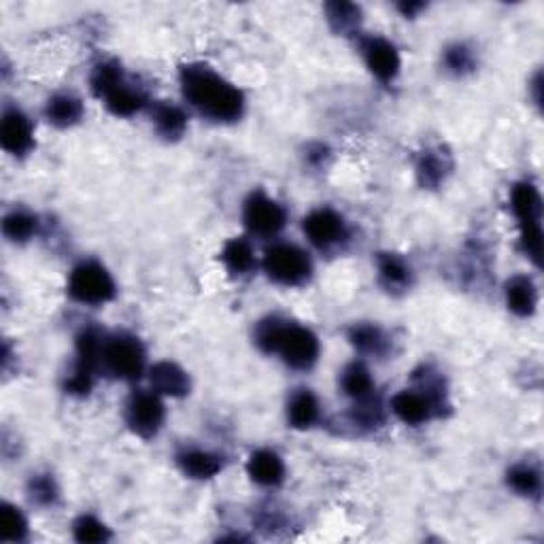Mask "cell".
Returning <instances> with one entry per match:
<instances>
[{"instance_id":"obj_1","label":"cell","mask_w":544,"mask_h":544,"mask_svg":"<svg viewBox=\"0 0 544 544\" xmlns=\"http://www.w3.org/2000/svg\"><path fill=\"white\" fill-rule=\"evenodd\" d=\"M181 88L187 102L213 122H237L243 115V92L207 64L183 66Z\"/></svg>"},{"instance_id":"obj_2","label":"cell","mask_w":544,"mask_h":544,"mask_svg":"<svg viewBox=\"0 0 544 544\" xmlns=\"http://www.w3.org/2000/svg\"><path fill=\"white\" fill-rule=\"evenodd\" d=\"M256 342L264 353L281 355L287 366L308 370L319 358V341L305 325L281 317L262 319L256 328Z\"/></svg>"},{"instance_id":"obj_3","label":"cell","mask_w":544,"mask_h":544,"mask_svg":"<svg viewBox=\"0 0 544 544\" xmlns=\"http://www.w3.org/2000/svg\"><path fill=\"white\" fill-rule=\"evenodd\" d=\"M511 209L521 226V247L536 266L542 264V198L536 185L517 183L511 192Z\"/></svg>"},{"instance_id":"obj_4","label":"cell","mask_w":544,"mask_h":544,"mask_svg":"<svg viewBox=\"0 0 544 544\" xmlns=\"http://www.w3.org/2000/svg\"><path fill=\"white\" fill-rule=\"evenodd\" d=\"M100 368L115 379H138L145 370V349L141 341L130 334L105 336L100 352Z\"/></svg>"},{"instance_id":"obj_5","label":"cell","mask_w":544,"mask_h":544,"mask_svg":"<svg viewBox=\"0 0 544 544\" xmlns=\"http://www.w3.org/2000/svg\"><path fill=\"white\" fill-rule=\"evenodd\" d=\"M262 266L266 275L281 286H300L313 272L311 258L306 256V251L289 243L268 247L264 253Z\"/></svg>"},{"instance_id":"obj_6","label":"cell","mask_w":544,"mask_h":544,"mask_svg":"<svg viewBox=\"0 0 544 544\" xmlns=\"http://www.w3.org/2000/svg\"><path fill=\"white\" fill-rule=\"evenodd\" d=\"M69 294L81 305H107L115 298V281L105 266L83 262L70 272Z\"/></svg>"},{"instance_id":"obj_7","label":"cell","mask_w":544,"mask_h":544,"mask_svg":"<svg viewBox=\"0 0 544 544\" xmlns=\"http://www.w3.org/2000/svg\"><path fill=\"white\" fill-rule=\"evenodd\" d=\"M166 410L155 391H136L126 404V423L136 436L151 438L160 432Z\"/></svg>"},{"instance_id":"obj_8","label":"cell","mask_w":544,"mask_h":544,"mask_svg":"<svg viewBox=\"0 0 544 544\" xmlns=\"http://www.w3.org/2000/svg\"><path fill=\"white\" fill-rule=\"evenodd\" d=\"M243 220L245 226L249 228L253 234L272 237V234L281 232L283 226H286L287 215L286 209H283L279 202L272 201V198H268L262 192H256L247 198Z\"/></svg>"},{"instance_id":"obj_9","label":"cell","mask_w":544,"mask_h":544,"mask_svg":"<svg viewBox=\"0 0 544 544\" xmlns=\"http://www.w3.org/2000/svg\"><path fill=\"white\" fill-rule=\"evenodd\" d=\"M302 230H305L308 240L319 249H330L347 237L344 220L332 209H317L308 213L305 223H302Z\"/></svg>"},{"instance_id":"obj_10","label":"cell","mask_w":544,"mask_h":544,"mask_svg":"<svg viewBox=\"0 0 544 544\" xmlns=\"http://www.w3.org/2000/svg\"><path fill=\"white\" fill-rule=\"evenodd\" d=\"M361 53H364L368 69L380 81L396 80V75L400 72V53H398L396 45L383 36L361 39Z\"/></svg>"},{"instance_id":"obj_11","label":"cell","mask_w":544,"mask_h":544,"mask_svg":"<svg viewBox=\"0 0 544 544\" xmlns=\"http://www.w3.org/2000/svg\"><path fill=\"white\" fill-rule=\"evenodd\" d=\"M0 145L11 155H23L33 149V124L28 117L17 108H11L3 115V124H0Z\"/></svg>"},{"instance_id":"obj_12","label":"cell","mask_w":544,"mask_h":544,"mask_svg":"<svg viewBox=\"0 0 544 544\" xmlns=\"http://www.w3.org/2000/svg\"><path fill=\"white\" fill-rule=\"evenodd\" d=\"M391 410L398 419L408 423V426H421L438 413L434 402L421 389H404L396 394L391 400Z\"/></svg>"},{"instance_id":"obj_13","label":"cell","mask_w":544,"mask_h":544,"mask_svg":"<svg viewBox=\"0 0 544 544\" xmlns=\"http://www.w3.org/2000/svg\"><path fill=\"white\" fill-rule=\"evenodd\" d=\"M149 383L155 394L162 396L183 398L190 394V377L174 361H158L155 366H151Z\"/></svg>"},{"instance_id":"obj_14","label":"cell","mask_w":544,"mask_h":544,"mask_svg":"<svg viewBox=\"0 0 544 544\" xmlns=\"http://www.w3.org/2000/svg\"><path fill=\"white\" fill-rule=\"evenodd\" d=\"M247 473L258 485L275 487L286 476V465H283V459L275 451L259 449L247 462Z\"/></svg>"},{"instance_id":"obj_15","label":"cell","mask_w":544,"mask_h":544,"mask_svg":"<svg viewBox=\"0 0 544 544\" xmlns=\"http://www.w3.org/2000/svg\"><path fill=\"white\" fill-rule=\"evenodd\" d=\"M506 305L515 315L530 317L534 315L538 306V292L534 281L530 277L517 275L506 283Z\"/></svg>"},{"instance_id":"obj_16","label":"cell","mask_w":544,"mask_h":544,"mask_svg":"<svg viewBox=\"0 0 544 544\" xmlns=\"http://www.w3.org/2000/svg\"><path fill=\"white\" fill-rule=\"evenodd\" d=\"M451 171V155L443 149H427L417 162V177L423 187H438Z\"/></svg>"},{"instance_id":"obj_17","label":"cell","mask_w":544,"mask_h":544,"mask_svg":"<svg viewBox=\"0 0 544 544\" xmlns=\"http://www.w3.org/2000/svg\"><path fill=\"white\" fill-rule=\"evenodd\" d=\"M177 462L181 470L192 479H211L221 470V459L215 453L202 451V449H187L179 453Z\"/></svg>"},{"instance_id":"obj_18","label":"cell","mask_w":544,"mask_h":544,"mask_svg":"<svg viewBox=\"0 0 544 544\" xmlns=\"http://www.w3.org/2000/svg\"><path fill=\"white\" fill-rule=\"evenodd\" d=\"M287 419L295 430H306L319 419V402L313 391L298 389L287 402Z\"/></svg>"},{"instance_id":"obj_19","label":"cell","mask_w":544,"mask_h":544,"mask_svg":"<svg viewBox=\"0 0 544 544\" xmlns=\"http://www.w3.org/2000/svg\"><path fill=\"white\" fill-rule=\"evenodd\" d=\"M45 115L53 126H58V128H69V126L77 124L81 119L83 105L77 96L58 94L47 102Z\"/></svg>"},{"instance_id":"obj_20","label":"cell","mask_w":544,"mask_h":544,"mask_svg":"<svg viewBox=\"0 0 544 544\" xmlns=\"http://www.w3.org/2000/svg\"><path fill=\"white\" fill-rule=\"evenodd\" d=\"M154 124L162 136L168 138V141H177V138L183 136L187 128V117L177 105L158 102L154 107Z\"/></svg>"},{"instance_id":"obj_21","label":"cell","mask_w":544,"mask_h":544,"mask_svg":"<svg viewBox=\"0 0 544 544\" xmlns=\"http://www.w3.org/2000/svg\"><path fill=\"white\" fill-rule=\"evenodd\" d=\"M341 385L344 394L353 398L355 402H364L374 396V380L370 377V370L364 364H360V361L344 368Z\"/></svg>"},{"instance_id":"obj_22","label":"cell","mask_w":544,"mask_h":544,"mask_svg":"<svg viewBox=\"0 0 544 544\" xmlns=\"http://www.w3.org/2000/svg\"><path fill=\"white\" fill-rule=\"evenodd\" d=\"M145 102H147V98H145L141 89L132 88L126 81L119 88H115L105 98L107 108L113 115H117V117H130V115L138 113L145 107Z\"/></svg>"},{"instance_id":"obj_23","label":"cell","mask_w":544,"mask_h":544,"mask_svg":"<svg viewBox=\"0 0 544 544\" xmlns=\"http://www.w3.org/2000/svg\"><path fill=\"white\" fill-rule=\"evenodd\" d=\"M349 341L360 353L366 355H383L387 352V336L383 330L372 324H360L349 330Z\"/></svg>"},{"instance_id":"obj_24","label":"cell","mask_w":544,"mask_h":544,"mask_svg":"<svg viewBox=\"0 0 544 544\" xmlns=\"http://www.w3.org/2000/svg\"><path fill=\"white\" fill-rule=\"evenodd\" d=\"M221 259L232 275H247L256 264L251 245L245 239H232L223 245Z\"/></svg>"},{"instance_id":"obj_25","label":"cell","mask_w":544,"mask_h":544,"mask_svg":"<svg viewBox=\"0 0 544 544\" xmlns=\"http://www.w3.org/2000/svg\"><path fill=\"white\" fill-rule=\"evenodd\" d=\"M379 277L387 289H404L410 283V268L402 258L394 256V253H380Z\"/></svg>"},{"instance_id":"obj_26","label":"cell","mask_w":544,"mask_h":544,"mask_svg":"<svg viewBox=\"0 0 544 544\" xmlns=\"http://www.w3.org/2000/svg\"><path fill=\"white\" fill-rule=\"evenodd\" d=\"M325 15H328L330 26L342 34L353 33L361 22V9L353 3H328Z\"/></svg>"},{"instance_id":"obj_27","label":"cell","mask_w":544,"mask_h":544,"mask_svg":"<svg viewBox=\"0 0 544 544\" xmlns=\"http://www.w3.org/2000/svg\"><path fill=\"white\" fill-rule=\"evenodd\" d=\"M124 83V70L122 66L113 60L108 62H100L92 72V92L98 98H107L115 88H119Z\"/></svg>"},{"instance_id":"obj_28","label":"cell","mask_w":544,"mask_h":544,"mask_svg":"<svg viewBox=\"0 0 544 544\" xmlns=\"http://www.w3.org/2000/svg\"><path fill=\"white\" fill-rule=\"evenodd\" d=\"M36 226H39V221H36L34 215L23 213V211H14V213L5 217L3 232L14 243H26L28 239L34 237Z\"/></svg>"},{"instance_id":"obj_29","label":"cell","mask_w":544,"mask_h":544,"mask_svg":"<svg viewBox=\"0 0 544 544\" xmlns=\"http://www.w3.org/2000/svg\"><path fill=\"white\" fill-rule=\"evenodd\" d=\"M26 531L28 521L22 515V511L11 504H3V509H0V538L5 542H17L26 538Z\"/></svg>"},{"instance_id":"obj_30","label":"cell","mask_w":544,"mask_h":544,"mask_svg":"<svg viewBox=\"0 0 544 544\" xmlns=\"http://www.w3.org/2000/svg\"><path fill=\"white\" fill-rule=\"evenodd\" d=\"M509 485L521 495H538L540 493V473L528 464H519L509 470Z\"/></svg>"},{"instance_id":"obj_31","label":"cell","mask_w":544,"mask_h":544,"mask_svg":"<svg viewBox=\"0 0 544 544\" xmlns=\"http://www.w3.org/2000/svg\"><path fill=\"white\" fill-rule=\"evenodd\" d=\"M72 531H75V538L80 542L86 544H98L108 540V530L105 523H100L98 519L92 515H83L72 525Z\"/></svg>"},{"instance_id":"obj_32","label":"cell","mask_w":544,"mask_h":544,"mask_svg":"<svg viewBox=\"0 0 544 544\" xmlns=\"http://www.w3.org/2000/svg\"><path fill=\"white\" fill-rule=\"evenodd\" d=\"M445 66L455 75H464L474 69V53L465 45H451L445 52Z\"/></svg>"},{"instance_id":"obj_33","label":"cell","mask_w":544,"mask_h":544,"mask_svg":"<svg viewBox=\"0 0 544 544\" xmlns=\"http://www.w3.org/2000/svg\"><path fill=\"white\" fill-rule=\"evenodd\" d=\"M30 495L33 500L39 502V504H52L58 495V487L56 481L47 474H39L30 481Z\"/></svg>"},{"instance_id":"obj_34","label":"cell","mask_w":544,"mask_h":544,"mask_svg":"<svg viewBox=\"0 0 544 544\" xmlns=\"http://www.w3.org/2000/svg\"><path fill=\"white\" fill-rule=\"evenodd\" d=\"M398 9H400L407 17H415L421 9H426V5L423 3H400L398 5Z\"/></svg>"}]
</instances>
